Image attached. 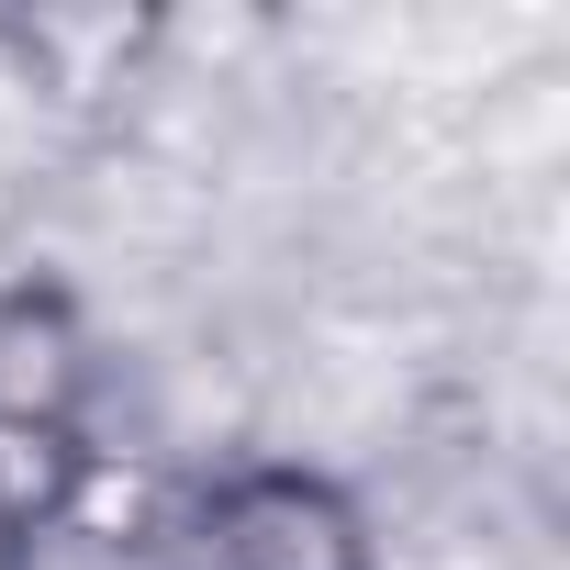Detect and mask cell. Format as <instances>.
Returning a JSON list of instances; mask_svg holds the SVG:
<instances>
[{
  "label": "cell",
  "instance_id": "1",
  "mask_svg": "<svg viewBox=\"0 0 570 570\" xmlns=\"http://www.w3.org/2000/svg\"><path fill=\"white\" fill-rule=\"evenodd\" d=\"M202 570H347V525L303 481H257L202 514Z\"/></svg>",
  "mask_w": 570,
  "mask_h": 570
},
{
  "label": "cell",
  "instance_id": "2",
  "mask_svg": "<svg viewBox=\"0 0 570 570\" xmlns=\"http://www.w3.org/2000/svg\"><path fill=\"white\" fill-rule=\"evenodd\" d=\"M0 570H12V525H0Z\"/></svg>",
  "mask_w": 570,
  "mask_h": 570
}]
</instances>
